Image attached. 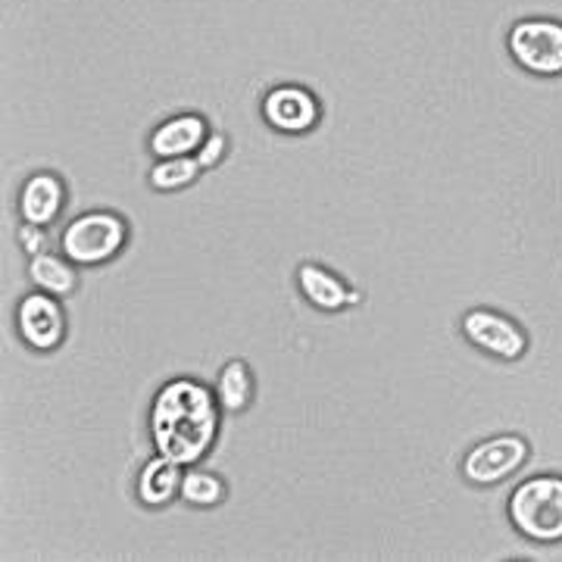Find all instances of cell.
I'll return each mask as SVG.
<instances>
[{"mask_svg":"<svg viewBox=\"0 0 562 562\" xmlns=\"http://www.w3.org/2000/svg\"><path fill=\"white\" fill-rule=\"evenodd\" d=\"M509 54L535 76H562V22H516L509 32Z\"/></svg>","mask_w":562,"mask_h":562,"instance_id":"4","label":"cell"},{"mask_svg":"<svg viewBox=\"0 0 562 562\" xmlns=\"http://www.w3.org/2000/svg\"><path fill=\"white\" fill-rule=\"evenodd\" d=\"M297 284H301L303 297L325 313H338L344 306L360 303V294L353 288H347L338 276H331L328 269L313 266V262H303L297 269Z\"/></svg>","mask_w":562,"mask_h":562,"instance_id":"10","label":"cell"},{"mask_svg":"<svg viewBox=\"0 0 562 562\" xmlns=\"http://www.w3.org/2000/svg\"><path fill=\"white\" fill-rule=\"evenodd\" d=\"M66 191L63 181L54 172H35L29 176L20 191V216L32 225H47L60 216Z\"/></svg>","mask_w":562,"mask_h":562,"instance_id":"9","label":"cell"},{"mask_svg":"<svg viewBox=\"0 0 562 562\" xmlns=\"http://www.w3.org/2000/svg\"><path fill=\"white\" fill-rule=\"evenodd\" d=\"M181 465L169 457H157L140 469L138 497L144 506H166L176 494H181Z\"/></svg>","mask_w":562,"mask_h":562,"instance_id":"12","label":"cell"},{"mask_svg":"<svg viewBox=\"0 0 562 562\" xmlns=\"http://www.w3.org/2000/svg\"><path fill=\"white\" fill-rule=\"evenodd\" d=\"M29 279L38 284V291H47L54 297H69L79 284L76 269L54 254H35L29 262Z\"/></svg>","mask_w":562,"mask_h":562,"instance_id":"13","label":"cell"},{"mask_svg":"<svg viewBox=\"0 0 562 562\" xmlns=\"http://www.w3.org/2000/svg\"><path fill=\"white\" fill-rule=\"evenodd\" d=\"M41 228H44V225H32V222H25V225L20 228V241L29 254H41V247H44V235H41Z\"/></svg>","mask_w":562,"mask_h":562,"instance_id":"18","label":"cell"},{"mask_svg":"<svg viewBox=\"0 0 562 562\" xmlns=\"http://www.w3.org/2000/svg\"><path fill=\"white\" fill-rule=\"evenodd\" d=\"M201 169V160L191 157V154L188 157H166V160H160L150 169V184L157 191H179V188L198 179Z\"/></svg>","mask_w":562,"mask_h":562,"instance_id":"15","label":"cell"},{"mask_svg":"<svg viewBox=\"0 0 562 562\" xmlns=\"http://www.w3.org/2000/svg\"><path fill=\"white\" fill-rule=\"evenodd\" d=\"M222 154H225V135H206L201 150H198V160H201L203 169H213L222 160Z\"/></svg>","mask_w":562,"mask_h":562,"instance_id":"17","label":"cell"},{"mask_svg":"<svg viewBox=\"0 0 562 562\" xmlns=\"http://www.w3.org/2000/svg\"><path fill=\"white\" fill-rule=\"evenodd\" d=\"M525 460H528V443L516 435H501L469 450L462 462V475L472 484H497L509 479L516 469H522Z\"/></svg>","mask_w":562,"mask_h":562,"instance_id":"5","label":"cell"},{"mask_svg":"<svg viewBox=\"0 0 562 562\" xmlns=\"http://www.w3.org/2000/svg\"><path fill=\"white\" fill-rule=\"evenodd\" d=\"M462 335L475 347H482L484 353L501 360H519L528 347L522 328L494 310H469L462 316Z\"/></svg>","mask_w":562,"mask_h":562,"instance_id":"6","label":"cell"},{"mask_svg":"<svg viewBox=\"0 0 562 562\" xmlns=\"http://www.w3.org/2000/svg\"><path fill=\"white\" fill-rule=\"evenodd\" d=\"M509 522L538 543L562 541V479L538 475L522 482L509 497Z\"/></svg>","mask_w":562,"mask_h":562,"instance_id":"2","label":"cell"},{"mask_svg":"<svg viewBox=\"0 0 562 562\" xmlns=\"http://www.w3.org/2000/svg\"><path fill=\"white\" fill-rule=\"evenodd\" d=\"M128 228L116 213H85L63 232V254L76 266H101L125 247Z\"/></svg>","mask_w":562,"mask_h":562,"instance_id":"3","label":"cell"},{"mask_svg":"<svg viewBox=\"0 0 562 562\" xmlns=\"http://www.w3.org/2000/svg\"><path fill=\"white\" fill-rule=\"evenodd\" d=\"M262 116L279 132L301 135V132H310L319 122V101L301 85H281V88L266 94Z\"/></svg>","mask_w":562,"mask_h":562,"instance_id":"8","label":"cell"},{"mask_svg":"<svg viewBox=\"0 0 562 562\" xmlns=\"http://www.w3.org/2000/svg\"><path fill=\"white\" fill-rule=\"evenodd\" d=\"M216 397L225 413H241L250 406L254 397V379H250V366L241 360H232L222 366L220 384H216Z\"/></svg>","mask_w":562,"mask_h":562,"instance_id":"14","label":"cell"},{"mask_svg":"<svg viewBox=\"0 0 562 562\" xmlns=\"http://www.w3.org/2000/svg\"><path fill=\"white\" fill-rule=\"evenodd\" d=\"M16 328H20L22 341L32 350L60 347L63 335H66V316H63L60 301L47 291L25 294L16 310Z\"/></svg>","mask_w":562,"mask_h":562,"instance_id":"7","label":"cell"},{"mask_svg":"<svg viewBox=\"0 0 562 562\" xmlns=\"http://www.w3.org/2000/svg\"><path fill=\"white\" fill-rule=\"evenodd\" d=\"M206 140V122L201 116H176L162 122L160 128L150 135V150L166 160V157H188Z\"/></svg>","mask_w":562,"mask_h":562,"instance_id":"11","label":"cell"},{"mask_svg":"<svg viewBox=\"0 0 562 562\" xmlns=\"http://www.w3.org/2000/svg\"><path fill=\"white\" fill-rule=\"evenodd\" d=\"M225 497V484L210 472H184L181 479V501L191 506H213Z\"/></svg>","mask_w":562,"mask_h":562,"instance_id":"16","label":"cell"},{"mask_svg":"<svg viewBox=\"0 0 562 562\" xmlns=\"http://www.w3.org/2000/svg\"><path fill=\"white\" fill-rule=\"evenodd\" d=\"M220 435V397L191 379L162 384L150 406V438L157 453L179 465L206 457Z\"/></svg>","mask_w":562,"mask_h":562,"instance_id":"1","label":"cell"}]
</instances>
